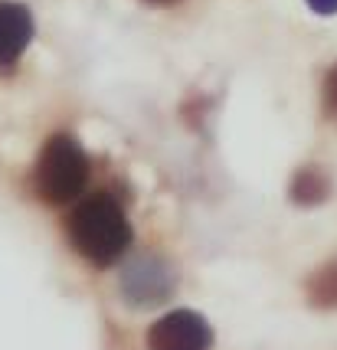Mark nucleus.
<instances>
[{"label": "nucleus", "instance_id": "nucleus-1", "mask_svg": "<svg viewBox=\"0 0 337 350\" xmlns=\"http://www.w3.org/2000/svg\"><path fill=\"white\" fill-rule=\"evenodd\" d=\"M69 239L82 252V259L105 269L115 265L131 245V223L118 200L108 193H92L79 200L69 213Z\"/></svg>", "mask_w": 337, "mask_h": 350}, {"label": "nucleus", "instance_id": "nucleus-2", "mask_svg": "<svg viewBox=\"0 0 337 350\" xmlns=\"http://www.w3.org/2000/svg\"><path fill=\"white\" fill-rule=\"evenodd\" d=\"M89 180V157L76 137L53 135L36 161V190L53 206H66L82 193Z\"/></svg>", "mask_w": 337, "mask_h": 350}, {"label": "nucleus", "instance_id": "nucleus-3", "mask_svg": "<svg viewBox=\"0 0 337 350\" xmlns=\"http://www.w3.org/2000/svg\"><path fill=\"white\" fill-rule=\"evenodd\" d=\"M213 331L197 311H170L148 331V350H210Z\"/></svg>", "mask_w": 337, "mask_h": 350}, {"label": "nucleus", "instance_id": "nucleus-4", "mask_svg": "<svg viewBox=\"0 0 337 350\" xmlns=\"http://www.w3.org/2000/svg\"><path fill=\"white\" fill-rule=\"evenodd\" d=\"M33 40V16L23 3L0 0V66H10L23 56Z\"/></svg>", "mask_w": 337, "mask_h": 350}, {"label": "nucleus", "instance_id": "nucleus-5", "mask_svg": "<svg viewBox=\"0 0 337 350\" xmlns=\"http://www.w3.org/2000/svg\"><path fill=\"white\" fill-rule=\"evenodd\" d=\"M167 291H170V278L154 259H141L124 272V295L131 301H138V305L161 301Z\"/></svg>", "mask_w": 337, "mask_h": 350}, {"label": "nucleus", "instance_id": "nucleus-6", "mask_svg": "<svg viewBox=\"0 0 337 350\" xmlns=\"http://www.w3.org/2000/svg\"><path fill=\"white\" fill-rule=\"evenodd\" d=\"M308 301L314 308H337V262H327L308 278Z\"/></svg>", "mask_w": 337, "mask_h": 350}, {"label": "nucleus", "instance_id": "nucleus-7", "mask_svg": "<svg viewBox=\"0 0 337 350\" xmlns=\"http://www.w3.org/2000/svg\"><path fill=\"white\" fill-rule=\"evenodd\" d=\"M324 197H327L324 174H318V170H311V167L295 174V180H291V200H295L298 206H318Z\"/></svg>", "mask_w": 337, "mask_h": 350}, {"label": "nucleus", "instance_id": "nucleus-8", "mask_svg": "<svg viewBox=\"0 0 337 350\" xmlns=\"http://www.w3.org/2000/svg\"><path fill=\"white\" fill-rule=\"evenodd\" d=\"M308 7H311L314 14H321V16L337 14V0H308Z\"/></svg>", "mask_w": 337, "mask_h": 350}, {"label": "nucleus", "instance_id": "nucleus-9", "mask_svg": "<svg viewBox=\"0 0 337 350\" xmlns=\"http://www.w3.org/2000/svg\"><path fill=\"white\" fill-rule=\"evenodd\" d=\"M324 95H327V102L337 108V66L327 72V82H324Z\"/></svg>", "mask_w": 337, "mask_h": 350}, {"label": "nucleus", "instance_id": "nucleus-10", "mask_svg": "<svg viewBox=\"0 0 337 350\" xmlns=\"http://www.w3.org/2000/svg\"><path fill=\"white\" fill-rule=\"evenodd\" d=\"M148 3H157V7H170V3H180V0H148Z\"/></svg>", "mask_w": 337, "mask_h": 350}]
</instances>
